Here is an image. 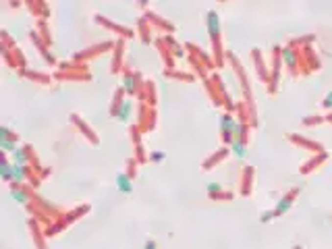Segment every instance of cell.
<instances>
[{
  "mask_svg": "<svg viewBox=\"0 0 332 249\" xmlns=\"http://www.w3.org/2000/svg\"><path fill=\"white\" fill-rule=\"evenodd\" d=\"M208 31H210V40H212V50H214V62L216 67L224 65L226 52L222 50V38H220V17H218L216 11L208 13Z\"/></svg>",
  "mask_w": 332,
  "mask_h": 249,
  "instance_id": "6da1fadb",
  "label": "cell"
},
{
  "mask_svg": "<svg viewBox=\"0 0 332 249\" xmlns=\"http://www.w3.org/2000/svg\"><path fill=\"white\" fill-rule=\"evenodd\" d=\"M281 65H283V48L274 46L272 50V73H270V81H268V92L276 94V85H278V73H281Z\"/></svg>",
  "mask_w": 332,
  "mask_h": 249,
  "instance_id": "7a4b0ae2",
  "label": "cell"
},
{
  "mask_svg": "<svg viewBox=\"0 0 332 249\" xmlns=\"http://www.w3.org/2000/svg\"><path fill=\"white\" fill-rule=\"evenodd\" d=\"M301 193V187H295V189H291L289 193H285L283 195V199L276 203V208H274V218H281V216H285L286 212H289L291 208H293V203H295V199H297V195Z\"/></svg>",
  "mask_w": 332,
  "mask_h": 249,
  "instance_id": "3957f363",
  "label": "cell"
},
{
  "mask_svg": "<svg viewBox=\"0 0 332 249\" xmlns=\"http://www.w3.org/2000/svg\"><path fill=\"white\" fill-rule=\"evenodd\" d=\"M235 124H237V117H235V112H224L222 117H220V133H222V141H224L226 146H231V141H233Z\"/></svg>",
  "mask_w": 332,
  "mask_h": 249,
  "instance_id": "277c9868",
  "label": "cell"
},
{
  "mask_svg": "<svg viewBox=\"0 0 332 249\" xmlns=\"http://www.w3.org/2000/svg\"><path fill=\"white\" fill-rule=\"evenodd\" d=\"M283 58L291 71V77H299V50L286 46V48H283Z\"/></svg>",
  "mask_w": 332,
  "mask_h": 249,
  "instance_id": "5b68a950",
  "label": "cell"
},
{
  "mask_svg": "<svg viewBox=\"0 0 332 249\" xmlns=\"http://www.w3.org/2000/svg\"><path fill=\"white\" fill-rule=\"evenodd\" d=\"M289 141H293V144H297L303 149H309V152H313V154H322V152H324V146H322V144H318V141H311V139L303 137V135H289Z\"/></svg>",
  "mask_w": 332,
  "mask_h": 249,
  "instance_id": "8992f818",
  "label": "cell"
},
{
  "mask_svg": "<svg viewBox=\"0 0 332 249\" xmlns=\"http://www.w3.org/2000/svg\"><path fill=\"white\" fill-rule=\"evenodd\" d=\"M253 191V166H245L241 173V195L247 198Z\"/></svg>",
  "mask_w": 332,
  "mask_h": 249,
  "instance_id": "52a82bcc",
  "label": "cell"
},
{
  "mask_svg": "<svg viewBox=\"0 0 332 249\" xmlns=\"http://www.w3.org/2000/svg\"><path fill=\"white\" fill-rule=\"evenodd\" d=\"M328 160V154L326 152H322V154H316V158H311V160H308V162H305L301 168H299V173L301 174H309L311 171H316V168L322 164V162H326Z\"/></svg>",
  "mask_w": 332,
  "mask_h": 249,
  "instance_id": "ba28073f",
  "label": "cell"
},
{
  "mask_svg": "<svg viewBox=\"0 0 332 249\" xmlns=\"http://www.w3.org/2000/svg\"><path fill=\"white\" fill-rule=\"evenodd\" d=\"M253 60H256V71H258V77L261 79L264 83L270 81V73L266 71V65H264V60H261V52L256 48L253 50Z\"/></svg>",
  "mask_w": 332,
  "mask_h": 249,
  "instance_id": "9c48e42d",
  "label": "cell"
},
{
  "mask_svg": "<svg viewBox=\"0 0 332 249\" xmlns=\"http://www.w3.org/2000/svg\"><path fill=\"white\" fill-rule=\"evenodd\" d=\"M226 156H229V148L224 146V148H220V149H218L216 154H212V156H210V158L206 160V162H204V171H210V168H214L216 164H220Z\"/></svg>",
  "mask_w": 332,
  "mask_h": 249,
  "instance_id": "30bf717a",
  "label": "cell"
},
{
  "mask_svg": "<svg viewBox=\"0 0 332 249\" xmlns=\"http://www.w3.org/2000/svg\"><path fill=\"white\" fill-rule=\"evenodd\" d=\"M117 187H119V191L125 193V195L133 193V179H131L127 173H120V174L117 176Z\"/></svg>",
  "mask_w": 332,
  "mask_h": 249,
  "instance_id": "8fae6325",
  "label": "cell"
},
{
  "mask_svg": "<svg viewBox=\"0 0 332 249\" xmlns=\"http://www.w3.org/2000/svg\"><path fill=\"white\" fill-rule=\"evenodd\" d=\"M123 96H125V87H119V90L115 92V102H112V106H110V114L117 119V114H119V110H120V106H123Z\"/></svg>",
  "mask_w": 332,
  "mask_h": 249,
  "instance_id": "7c38bea8",
  "label": "cell"
},
{
  "mask_svg": "<svg viewBox=\"0 0 332 249\" xmlns=\"http://www.w3.org/2000/svg\"><path fill=\"white\" fill-rule=\"evenodd\" d=\"M231 149L235 152V156H237V158H243V156L247 154V144H245V141H241V139H233L231 141Z\"/></svg>",
  "mask_w": 332,
  "mask_h": 249,
  "instance_id": "4fadbf2b",
  "label": "cell"
},
{
  "mask_svg": "<svg viewBox=\"0 0 332 249\" xmlns=\"http://www.w3.org/2000/svg\"><path fill=\"white\" fill-rule=\"evenodd\" d=\"M73 123H75V124H77V127H79V129H81V131L85 133V135H87V137H90V141H92V144H98V137H95V135H94V131H92L90 127H87V124H85V123H81V121H79V117H77V114H73Z\"/></svg>",
  "mask_w": 332,
  "mask_h": 249,
  "instance_id": "5bb4252c",
  "label": "cell"
},
{
  "mask_svg": "<svg viewBox=\"0 0 332 249\" xmlns=\"http://www.w3.org/2000/svg\"><path fill=\"white\" fill-rule=\"evenodd\" d=\"M0 171H2V179H4L6 183H11V181H13V164H8L6 156L2 158V166H0Z\"/></svg>",
  "mask_w": 332,
  "mask_h": 249,
  "instance_id": "9a60e30c",
  "label": "cell"
},
{
  "mask_svg": "<svg viewBox=\"0 0 332 249\" xmlns=\"http://www.w3.org/2000/svg\"><path fill=\"white\" fill-rule=\"evenodd\" d=\"M210 199H214V201H231V199H235V193L220 189V191H216V193L210 195Z\"/></svg>",
  "mask_w": 332,
  "mask_h": 249,
  "instance_id": "2e32d148",
  "label": "cell"
},
{
  "mask_svg": "<svg viewBox=\"0 0 332 249\" xmlns=\"http://www.w3.org/2000/svg\"><path fill=\"white\" fill-rule=\"evenodd\" d=\"M131 108H133V100H125L123 106H120V110H119L117 117H119L120 121H127L129 114H131Z\"/></svg>",
  "mask_w": 332,
  "mask_h": 249,
  "instance_id": "e0dca14e",
  "label": "cell"
},
{
  "mask_svg": "<svg viewBox=\"0 0 332 249\" xmlns=\"http://www.w3.org/2000/svg\"><path fill=\"white\" fill-rule=\"evenodd\" d=\"M139 75H133L131 71H127V73H125V92H129V94L135 92V79Z\"/></svg>",
  "mask_w": 332,
  "mask_h": 249,
  "instance_id": "ac0fdd59",
  "label": "cell"
},
{
  "mask_svg": "<svg viewBox=\"0 0 332 249\" xmlns=\"http://www.w3.org/2000/svg\"><path fill=\"white\" fill-rule=\"evenodd\" d=\"M95 21H98V23H106V25H110V27L119 29V31L123 33V35H127V38H131V35H133V31H131V29H127V27H120V25H115V23H108V21H104V17H100V15H95Z\"/></svg>",
  "mask_w": 332,
  "mask_h": 249,
  "instance_id": "d6986e66",
  "label": "cell"
},
{
  "mask_svg": "<svg viewBox=\"0 0 332 249\" xmlns=\"http://www.w3.org/2000/svg\"><path fill=\"white\" fill-rule=\"evenodd\" d=\"M17 141L19 139H0V146H2V149H4V154H8V152H15V146H17Z\"/></svg>",
  "mask_w": 332,
  "mask_h": 249,
  "instance_id": "ffe728a7",
  "label": "cell"
},
{
  "mask_svg": "<svg viewBox=\"0 0 332 249\" xmlns=\"http://www.w3.org/2000/svg\"><path fill=\"white\" fill-rule=\"evenodd\" d=\"M117 46H119V50L115 52V62H112L115 67H112V73H117V71L120 69V56H123V50H120V48H123V42H119Z\"/></svg>",
  "mask_w": 332,
  "mask_h": 249,
  "instance_id": "44dd1931",
  "label": "cell"
},
{
  "mask_svg": "<svg viewBox=\"0 0 332 249\" xmlns=\"http://www.w3.org/2000/svg\"><path fill=\"white\" fill-rule=\"evenodd\" d=\"M320 123H324V117H309V119H303V124L305 127H311V124H320Z\"/></svg>",
  "mask_w": 332,
  "mask_h": 249,
  "instance_id": "7402d4cb",
  "label": "cell"
},
{
  "mask_svg": "<svg viewBox=\"0 0 332 249\" xmlns=\"http://www.w3.org/2000/svg\"><path fill=\"white\" fill-rule=\"evenodd\" d=\"M260 220H261V222H270V220H274V210H270V212H261Z\"/></svg>",
  "mask_w": 332,
  "mask_h": 249,
  "instance_id": "603a6c76",
  "label": "cell"
},
{
  "mask_svg": "<svg viewBox=\"0 0 332 249\" xmlns=\"http://www.w3.org/2000/svg\"><path fill=\"white\" fill-rule=\"evenodd\" d=\"M322 106H324V108H326V110H332V92H330V94L326 96V100H324V102H322Z\"/></svg>",
  "mask_w": 332,
  "mask_h": 249,
  "instance_id": "cb8c5ba5",
  "label": "cell"
},
{
  "mask_svg": "<svg viewBox=\"0 0 332 249\" xmlns=\"http://www.w3.org/2000/svg\"><path fill=\"white\" fill-rule=\"evenodd\" d=\"M162 158H164L162 152H152V154H150V160H152V162H160Z\"/></svg>",
  "mask_w": 332,
  "mask_h": 249,
  "instance_id": "d4e9b609",
  "label": "cell"
},
{
  "mask_svg": "<svg viewBox=\"0 0 332 249\" xmlns=\"http://www.w3.org/2000/svg\"><path fill=\"white\" fill-rule=\"evenodd\" d=\"M145 249H158V247H156V241H154V239H150V241L145 243Z\"/></svg>",
  "mask_w": 332,
  "mask_h": 249,
  "instance_id": "484cf974",
  "label": "cell"
},
{
  "mask_svg": "<svg viewBox=\"0 0 332 249\" xmlns=\"http://www.w3.org/2000/svg\"><path fill=\"white\" fill-rule=\"evenodd\" d=\"M324 121H328V123H332V112L328 114V117H324Z\"/></svg>",
  "mask_w": 332,
  "mask_h": 249,
  "instance_id": "4316f807",
  "label": "cell"
},
{
  "mask_svg": "<svg viewBox=\"0 0 332 249\" xmlns=\"http://www.w3.org/2000/svg\"><path fill=\"white\" fill-rule=\"evenodd\" d=\"M293 249H303V247H301V245H295V247H293Z\"/></svg>",
  "mask_w": 332,
  "mask_h": 249,
  "instance_id": "83f0119b",
  "label": "cell"
}]
</instances>
